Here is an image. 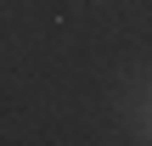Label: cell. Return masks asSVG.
<instances>
[]
</instances>
